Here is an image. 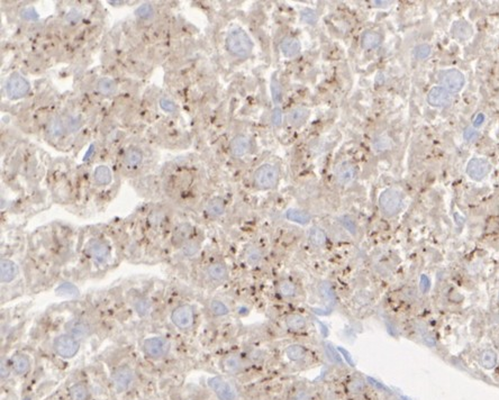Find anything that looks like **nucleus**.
Returning <instances> with one entry per match:
<instances>
[{
	"label": "nucleus",
	"instance_id": "nucleus-1",
	"mask_svg": "<svg viewBox=\"0 0 499 400\" xmlns=\"http://www.w3.org/2000/svg\"><path fill=\"white\" fill-rule=\"evenodd\" d=\"M226 45L230 52L240 58H245L252 52L253 44L248 35L243 29L236 28L233 29L228 34L226 39Z\"/></svg>",
	"mask_w": 499,
	"mask_h": 400
},
{
	"label": "nucleus",
	"instance_id": "nucleus-2",
	"mask_svg": "<svg viewBox=\"0 0 499 400\" xmlns=\"http://www.w3.org/2000/svg\"><path fill=\"white\" fill-rule=\"evenodd\" d=\"M379 205L385 215L394 216L403 206V197H401L400 192L395 190V189H387L380 194Z\"/></svg>",
	"mask_w": 499,
	"mask_h": 400
},
{
	"label": "nucleus",
	"instance_id": "nucleus-3",
	"mask_svg": "<svg viewBox=\"0 0 499 400\" xmlns=\"http://www.w3.org/2000/svg\"><path fill=\"white\" fill-rule=\"evenodd\" d=\"M54 351L63 358L73 357L79 351V342L69 334L60 335L53 342Z\"/></svg>",
	"mask_w": 499,
	"mask_h": 400
},
{
	"label": "nucleus",
	"instance_id": "nucleus-4",
	"mask_svg": "<svg viewBox=\"0 0 499 400\" xmlns=\"http://www.w3.org/2000/svg\"><path fill=\"white\" fill-rule=\"evenodd\" d=\"M212 390L220 400H235L236 390L231 382L221 377H214L208 380Z\"/></svg>",
	"mask_w": 499,
	"mask_h": 400
},
{
	"label": "nucleus",
	"instance_id": "nucleus-5",
	"mask_svg": "<svg viewBox=\"0 0 499 400\" xmlns=\"http://www.w3.org/2000/svg\"><path fill=\"white\" fill-rule=\"evenodd\" d=\"M278 180V172L276 168L270 166V164H264L260 167L256 174H254V182L257 186L261 189H269L272 188Z\"/></svg>",
	"mask_w": 499,
	"mask_h": 400
},
{
	"label": "nucleus",
	"instance_id": "nucleus-6",
	"mask_svg": "<svg viewBox=\"0 0 499 400\" xmlns=\"http://www.w3.org/2000/svg\"><path fill=\"white\" fill-rule=\"evenodd\" d=\"M440 81L444 86V88L450 92L460 91L465 86V76L459 70L455 69L445 70L441 72Z\"/></svg>",
	"mask_w": 499,
	"mask_h": 400
},
{
	"label": "nucleus",
	"instance_id": "nucleus-7",
	"mask_svg": "<svg viewBox=\"0 0 499 400\" xmlns=\"http://www.w3.org/2000/svg\"><path fill=\"white\" fill-rule=\"evenodd\" d=\"M193 317H195V312H193L192 307L189 305H182L172 311L171 319L177 327L181 330H187L192 325Z\"/></svg>",
	"mask_w": 499,
	"mask_h": 400
},
{
	"label": "nucleus",
	"instance_id": "nucleus-8",
	"mask_svg": "<svg viewBox=\"0 0 499 400\" xmlns=\"http://www.w3.org/2000/svg\"><path fill=\"white\" fill-rule=\"evenodd\" d=\"M144 352L152 358L163 357L169 351V343L162 337H151L144 342Z\"/></svg>",
	"mask_w": 499,
	"mask_h": 400
},
{
	"label": "nucleus",
	"instance_id": "nucleus-9",
	"mask_svg": "<svg viewBox=\"0 0 499 400\" xmlns=\"http://www.w3.org/2000/svg\"><path fill=\"white\" fill-rule=\"evenodd\" d=\"M7 94L12 98H20L29 90L28 81L17 73L13 74L7 81Z\"/></svg>",
	"mask_w": 499,
	"mask_h": 400
},
{
	"label": "nucleus",
	"instance_id": "nucleus-10",
	"mask_svg": "<svg viewBox=\"0 0 499 400\" xmlns=\"http://www.w3.org/2000/svg\"><path fill=\"white\" fill-rule=\"evenodd\" d=\"M491 170L490 163L483 160V158H472V160L468 163L467 167V173L469 174V177L473 180H482L483 178H486L488 176V173Z\"/></svg>",
	"mask_w": 499,
	"mask_h": 400
},
{
	"label": "nucleus",
	"instance_id": "nucleus-11",
	"mask_svg": "<svg viewBox=\"0 0 499 400\" xmlns=\"http://www.w3.org/2000/svg\"><path fill=\"white\" fill-rule=\"evenodd\" d=\"M134 381V373L129 367H121L114 374V384L117 391H125Z\"/></svg>",
	"mask_w": 499,
	"mask_h": 400
},
{
	"label": "nucleus",
	"instance_id": "nucleus-12",
	"mask_svg": "<svg viewBox=\"0 0 499 400\" xmlns=\"http://www.w3.org/2000/svg\"><path fill=\"white\" fill-rule=\"evenodd\" d=\"M429 104L434 107H443L449 105L452 101V95L444 87H434L427 96Z\"/></svg>",
	"mask_w": 499,
	"mask_h": 400
},
{
	"label": "nucleus",
	"instance_id": "nucleus-13",
	"mask_svg": "<svg viewBox=\"0 0 499 400\" xmlns=\"http://www.w3.org/2000/svg\"><path fill=\"white\" fill-rule=\"evenodd\" d=\"M65 331H67L70 336L74 337L75 340H80V338H85L90 335L91 328L84 321L71 319L70 322L67 323V325H65Z\"/></svg>",
	"mask_w": 499,
	"mask_h": 400
},
{
	"label": "nucleus",
	"instance_id": "nucleus-14",
	"mask_svg": "<svg viewBox=\"0 0 499 400\" xmlns=\"http://www.w3.org/2000/svg\"><path fill=\"white\" fill-rule=\"evenodd\" d=\"M89 253L96 263L105 264L109 258V249L101 241L94 239L89 244Z\"/></svg>",
	"mask_w": 499,
	"mask_h": 400
},
{
	"label": "nucleus",
	"instance_id": "nucleus-15",
	"mask_svg": "<svg viewBox=\"0 0 499 400\" xmlns=\"http://www.w3.org/2000/svg\"><path fill=\"white\" fill-rule=\"evenodd\" d=\"M355 178V169L350 163H343L336 171V180L341 186H349Z\"/></svg>",
	"mask_w": 499,
	"mask_h": 400
},
{
	"label": "nucleus",
	"instance_id": "nucleus-16",
	"mask_svg": "<svg viewBox=\"0 0 499 400\" xmlns=\"http://www.w3.org/2000/svg\"><path fill=\"white\" fill-rule=\"evenodd\" d=\"M451 32L453 37H455L459 41H465L472 36L473 30H472V26L469 23L465 22V20H458V22L453 24Z\"/></svg>",
	"mask_w": 499,
	"mask_h": 400
},
{
	"label": "nucleus",
	"instance_id": "nucleus-17",
	"mask_svg": "<svg viewBox=\"0 0 499 400\" xmlns=\"http://www.w3.org/2000/svg\"><path fill=\"white\" fill-rule=\"evenodd\" d=\"M280 49L286 58H294L300 52V43L295 37H286L280 44Z\"/></svg>",
	"mask_w": 499,
	"mask_h": 400
},
{
	"label": "nucleus",
	"instance_id": "nucleus-18",
	"mask_svg": "<svg viewBox=\"0 0 499 400\" xmlns=\"http://www.w3.org/2000/svg\"><path fill=\"white\" fill-rule=\"evenodd\" d=\"M16 274H17V268L13 261L3 260L2 266H0V276H2V282H4V284L12 282L15 279Z\"/></svg>",
	"mask_w": 499,
	"mask_h": 400
},
{
	"label": "nucleus",
	"instance_id": "nucleus-19",
	"mask_svg": "<svg viewBox=\"0 0 499 400\" xmlns=\"http://www.w3.org/2000/svg\"><path fill=\"white\" fill-rule=\"evenodd\" d=\"M231 150H232L233 154L235 156L245 155L250 150L248 138L245 136H243V135L236 136L231 143Z\"/></svg>",
	"mask_w": 499,
	"mask_h": 400
},
{
	"label": "nucleus",
	"instance_id": "nucleus-20",
	"mask_svg": "<svg viewBox=\"0 0 499 400\" xmlns=\"http://www.w3.org/2000/svg\"><path fill=\"white\" fill-rule=\"evenodd\" d=\"M222 366L224 371H226L228 373H237L242 370L243 368V362L241 360V357L235 354L227 355L223 358Z\"/></svg>",
	"mask_w": 499,
	"mask_h": 400
},
{
	"label": "nucleus",
	"instance_id": "nucleus-21",
	"mask_svg": "<svg viewBox=\"0 0 499 400\" xmlns=\"http://www.w3.org/2000/svg\"><path fill=\"white\" fill-rule=\"evenodd\" d=\"M207 274L210 279L215 282H223L227 279V268L223 263H214L208 266Z\"/></svg>",
	"mask_w": 499,
	"mask_h": 400
},
{
	"label": "nucleus",
	"instance_id": "nucleus-22",
	"mask_svg": "<svg viewBox=\"0 0 499 400\" xmlns=\"http://www.w3.org/2000/svg\"><path fill=\"white\" fill-rule=\"evenodd\" d=\"M12 368L13 370L19 376L27 373L30 368V360L27 355L25 354H16L12 358Z\"/></svg>",
	"mask_w": 499,
	"mask_h": 400
},
{
	"label": "nucleus",
	"instance_id": "nucleus-23",
	"mask_svg": "<svg viewBox=\"0 0 499 400\" xmlns=\"http://www.w3.org/2000/svg\"><path fill=\"white\" fill-rule=\"evenodd\" d=\"M142 160H143L142 152L135 147L129 148L124 155V163L129 169L137 168L141 164Z\"/></svg>",
	"mask_w": 499,
	"mask_h": 400
},
{
	"label": "nucleus",
	"instance_id": "nucleus-24",
	"mask_svg": "<svg viewBox=\"0 0 499 400\" xmlns=\"http://www.w3.org/2000/svg\"><path fill=\"white\" fill-rule=\"evenodd\" d=\"M287 327L292 331H302L307 325V321L304 316L299 314H290L284 319Z\"/></svg>",
	"mask_w": 499,
	"mask_h": 400
},
{
	"label": "nucleus",
	"instance_id": "nucleus-25",
	"mask_svg": "<svg viewBox=\"0 0 499 400\" xmlns=\"http://www.w3.org/2000/svg\"><path fill=\"white\" fill-rule=\"evenodd\" d=\"M307 118L308 110L306 108H303V107H298V108L293 109L288 116V121L293 126H300L306 122Z\"/></svg>",
	"mask_w": 499,
	"mask_h": 400
},
{
	"label": "nucleus",
	"instance_id": "nucleus-26",
	"mask_svg": "<svg viewBox=\"0 0 499 400\" xmlns=\"http://www.w3.org/2000/svg\"><path fill=\"white\" fill-rule=\"evenodd\" d=\"M94 180L99 186H106L111 181V172L108 167L99 166L94 172Z\"/></svg>",
	"mask_w": 499,
	"mask_h": 400
},
{
	"label": "nucleus",
	"instance_id": "nucleus-27",
	"mask_svg": "<svg viewBox=\"0 0 499 400\" xmlns=\"http://www.w3.org/2000/svg\"><path fill=\"white\" fill-rule=\"evenodd\" d=\"M497 360H498V357H497L496 352L491 350V348H487V350H483L481 352L480 364L485 369L490 370V369L495 368L496 364H497Z\"/></svg>",
	"mask_w": 499,
	"mask_h": 400
},
{
	"label": "nucleus",
	"instance_id": "nucleus-28",
	"mask_svg": "<svg viewBox=\"0 0 499 400\" xmlns=\"http://www.w3.org/2000/svg\"><path fill=\"white\" fill-rule=\"evenodd\" d=\"M381 43V36L380 34L376 32H365L362 36V45L363 48L366 50H372L378 48Z\"/></svg>",
	"mask_w": 499,
	"mask_h": 400
},
{
	"label": "nucleus",
	"instance_id": "nucleus-29",
	"mask_svg": "<svg viewBox=\"0 0 499 400\" xmlns=\"http://www.w3.org/2000/svg\"><path fill=\"white\" fill-rule=\"evenodd\" d=\"M306 354H307V352H306V350H305V347H303L302 345H299V344L289 345L286 348L287 357L289 358V360L295 361V362L302 361L303 358H305V356H306Z\"/></svg>",
	"mask_w": 499,
	"mask_h": 400
},
{
	"label": "nucleus",
	"instance_id": "nucleus-30",
	"mask_svg": "<svg viewBox=\"0 0 499 400\" xmlns=\"http://www.w3.org/2000/svg\"><path fill=\"white\" fill-rule=\"evenodd\" d=\"M309 241L315 248H323L326 244V234L319 227H313L309 232Z\"/></svg>",
	"mask_w": 499,
	"mask_h": 400
},
{
	"label": "nucleus",
	"instance_id": "nucleus-31",
	"mask_svg": "<svg viewBox=\"0 0 499 400\" xmlns=\"http://www.w3.org/2000/svg\"><path fill=\"white\" fill-rule=\"evenodd\" d=\"M191 233V226L188 224H182L179 227H177V229L173 233V243L179 245L182 244L189 237V235Z\"/></svg>",
	"mask_w": 499,
	"mask_h": 400
},
{
	"label": "nucleus",
	"instance_id": "nucleus-32",
	"mask_svg": "<svg viewBox=\"0 0 499 400\" xmlns=\"http://www.w3.org/2000/svg\"><path fill=\"white\" fill-rule=\"evenodd\" d=\"M225 212V204L221 198H214L207 205V213L213 217H218Z\"/></svg>",
	"mask_w": 499,
	"mask_h": 400
},
{
	"label": "nucleus",
	"instance_id": "nucleus-33",
	"mask_svg": "<svg viewBox=\"0 0 499 400\" xmlns=\"http://www.w3.org/2000/svg\"><path fill=\"white\" fill-rule=\"evenodd\" d=\"M133 306H134V309L136 310L137 314L141 315V316H145L151 309V304H150L149 299H146L145 297H142V296L135 297L134 300H133Z\"/></svg>",
	"mask_w": 499,
	"mask_h": 400
},
{
	"label": "nucleus",
	"instance_id": "nucleus-34",
	"mask_svg": "<svg viewBox=\"0 0 499 400\" xmlns=\"http://www.w3.org/2000/svg\"><path fill=\"white\" fill-rule=\"evenodd\" d=\"M279 294L286 297V298H290V297H295L297 295V288L295 286L294 282L289 280H282L280 282L278 286Z\"/></svg>",
	"mask_w": 499,
	"mask_h": 400
},
{
	"label": "nucleus",
	"instance_id": "nucleus-35",
	"mask_svg": "<svg viewBox=\"0 0 499 400\" xmlns=\"http://www.w3.org/2000/svg\"><path fill=\"white\" fill-rule=\"evenodd\" d=\"M286 216L289 220H292V222L302 225L307 224L310 220V216L308 214L302 212V210H296V209H289L286 214Z\"/></svg>",
	"mask_w": 499,
	"mask_h": 400
},
{
	"label": "nucleus",
	"instance_id": "nucleus-36",
	"mask_svg": "<svg viewBox=\"0 0 499 400\" xmlns=\"http://www.w3.org/2000/svg\"><path fill=\"white\" fill-rule=\"evenodd\" d=\"M97 88H98V91L101 95L110 96L114 95L116 92L117 86L115 82L110 79H100L98 85H97Z\"/></svg>",
	"mask_w": 499,
	"mask_h": 400
},
{
	"label": "nucleus",
	"instance_id": "nucleus-37",
	"mask_svg": "<svg viewBox=\"0 0 499 400\" xmlns=\"http://www.w3.org/2000/svg\"><path fill=\"white\" fill-rule=\"evenodd\" d=\"M70 392L73 400H87V398H88V389L82 383L74 384L70 389Z\"/></svg>",
	"mask_w": 499,
	"mask_h": 400
},
{
	"label": "nucleus",
	"instance_id": "nucleus-38",
	"mask_svg": "<svg viewBox=\"0 0 499 400\" xmlns=\"http://www.w3.org/2000/svg\"><path fill=\"white\" fill-rule=\"evenodd\" d=\"M64 126L60 118H54L49 125V134L52 137H59L63 134Z\"/></svg>",
	"mask_w": 499,
	"mask_h": 400
},
{
	"label": "nucleus",
	"instance_id": "nucleus-39",
	"mask_svg": "<svg viewBox=\"0 0 499 400\" xmlns=\"http://www.w3.org/2000/svg\"><path fill=\"white\" fill-rule=\"evenodd\" d=\"M245 259H246V262L250 264V265H256L258 264L260 261H261L262 259V253H261V251H260L259 249L257 248H251V249H248L246 251V254H245Z\"/></svg>",
	"mask_w": 499,
	"mask_h": 400
},
{
	"label": "nucleus",
	"instance_id": "nucleus-40",
	"mask_svg": "<svg viewBox=\"0 0 499 400\" xmlns=\"http://www.w3.org/2000/svg\"><path fill=\"white\" fill-rule=\"evenodd\" d=\"M210 308H211V311L213 312V314L216 315V316L227 315L228 311H230L227 308V306L220 300H213L210 305Z\"/></svg>",
	"mask_w": 499,
	"mask_h": 400
},
{
	"label": "nucleus",
	"instance_id": "nucleus-41",
	"mask_svg": "<svg viewBox=\"0 0 499 400\" xmlns=\"http://www.w3.org/2000/svg\"><path fill=\"white\" fill-rule=\"evenodd\" d=\"M137 17L141 19H149L154 15V9L152 7V5L150 4H144L142 5L141 7L137 8L136 10Z\"/></svg>",
	"mask_w": 499,
	"mask_h": 400
},
{
	"label": "nucleus",
	"instance_id": "nucleus-42",
	"mask_svg": "<svg viewBox=\"0 0 499 400\" xmlns=\"http://www.w3.org/2000/svg\"><path fill=\"white\" fill-rule=\"evenodd\" d=\"M414 54H415L416 58L420 59V60H424L426 58H429L430 54H431V46L427 45V44L419 45L415 49Z\"/></svg>",
	"mask_w": 499,
	"mask_h": 400
},
{
	"label": "nucleus",
	"instance_id": "nucleus-43",
	"mask_svg": "<svg viewBox=\"0 0 499 400\" xmlns=\"http://www.w3.org/2000/svg\"><path fill=\"white\" fill-rule=\"evenodd\" d=\"M349 390L352 393H360L364 390V381L362 379L356 378L349 384Z\"/></svg>",
	"mask_w": 499,
	"mask_h": 400
},
{
	"label": "nucleus",
	"instance_id": "nucleus-44",
	"mask_svg": "<svg viewBox=\"0 0 499 400\" xmlns=\"http://www.w3.org/2000/svg\"><path fill=\"white\" fill-rule=\"evenodd\" d=\"M198 251H199V244L197 242H188L187 244L183 245L182 252L187 256H193L196 255Z\"/></svg>",
	"mask_w": 499,
	"mask_h": 400
},
{
	"label": "nucleus",
	"instance_id": "nucleus-45",
	"mask_svg": "<svg viewBox=\"0 0 499 400\" xmlns=\"http://www.w3.org/2000/svg\"><path fill=\"white\" fill-rule=\"evenodd\" d=\"M81 18V14L79 13V10L77 9H71L68 13L67 16H65V23L69 25L77 24Z\"/></svg>",
	"mask_w": 499,
	"mask_h": 400
},
{
	"label": "nucleus",
	"instance_id": "nucleus-46",
	"mask_svg": "<svg viewBox=\"0 0 499 400\" xmlns=\"http://www.w3.org/2000/svg\"><path fill=\"white\" fill-rule=\"evenodd\" d=\"M341 223L343 224V226L345 227V229H348L350 233H352V234H355L356 233L355 223L353 222V219L351 218V217H349V216L341 217Z\"/></svg>",
	"mask_w": 499,
	"mask_h": 400
},
{
	"label": "nucleus",
	"instance_id": "nucleus-47",
	"mask_svg": "<svg viewBox=\"0 0 499 400\" xmlns=\"http://www.w3.org/2000/svg\"><path fill=\"white\" fill-rule=\"evenodd\" d=\"M160 105H161L162 109L165 110V111H169V112H173V111H176V109H177L175 102L171 101L170 99H167V98L161 99Z\"/></svg>",
	"mask_w": 499,
	"mask_h": 400
},
{
	"label": "nucleus",
	"instance_id": "nucleus-48",
	"mask_svg": "<svg viewBox=\"0 0 499 400\" xmlns=\"http://www.w3.org/2000/svg\"><path fill=\"white\" fill-rule=\"evenodd\" d=\"M463 136H465V138L468 142H472V141L477 140V137L479 136V133H478L476 130H473L472 127H468L467 130L465 131V134H463Z\"/></svg>",
	"mask_w": 499,
	"mask_h": 400
},
{
	"label": "nucleus",
	"instance_id": "nucleus-49",
	"mask_svg": "<svg viewBox=\"0 0 499 400\" xmlns=\"http://www.w3.org/2000/svg\"><path fill=\"white\" fill-rule=\"evenodd\" d=\"M271 119H272V124L274 126H279L280 124H281V122H282V114H281V110H280L279 108H276L273 110L272 112V116H271Z\"/></svg>",
	"mask_w": 499,
	"mask_h": 400
},
{
	"label": "nucleus",
	"instance_id": "nucleus-50",
	"mask_svg": "<svg viewBox=\"0 0 499 400\" xmlns=\"http://www.w3.org/2000/svg\"><path fill=\"white\" fill-rule=\"evenodd\" d=\"M272 95H273V99L274 101H279L280 98H281V89H280V87H279V84H277V81L276 80H272Z\"/></svg>",
	"mask_w": 499,
	"mask_h": 400
},
{
	"label": "nucleus",
	"instance_id": "nucleus-51",
	"mask_svg": "<svg viewBox=\"0 0 499 400\" xmlns=\"http://www.w3.org/2000/svg\"><path fill=\"white\" fill-rule=\"evenodd\" d=\"M58 292H60V294H68V295L75 294V288L74 286H72L71 284H64L58 289Z\"/></svg>",
	"mask_w": 499,
	"mask_h": 400
},
{
	"label": "nucleus",
	"instance_id": "nucleus-52",
	"mask_svg": "<svg viewBox=\"0 0 499 400\" xmlns=\"http://www.w3.org/2000/svg\"><path fill=\"white\" fill-rule=\"evenodd\" d=\"M293 400H312V398L307 390H298L294 394Z\"/></svg>",
	"mask_w": 499,
	"mask_h": 400
},
{
	"label": "nucleus",
	"instance_id": "nucleus-53",
	"mask_svg": "<svg viewBox=\"0 0 499 400\" xmlns=\"http://www.w3.org/2000/svg\"><path fill=\"white\" fill-rule=\"evenodd\" d=\"M303 17H304V19H306L307 22H309L310 24H313L315 20H316V15H315V13L312 12V10H305V12L303 13Z\"/></svg>",
	"mask_w": 499,
	"mask_h": 400
},
{
	"label": "nucleus",
	"instance_id": "nucleus-54",
	"mask_svg": "<svg viewBox=\"0 0 499 400\" xmlns=\"http://www.w3.org/2000/svg\"><path fill=\"white\" fill-rule=\"evenodd\" d=\"M9 376V369L7 363H2V378L5 379Z\"/></svg>",
	"mask_w": 499,
	"mask_h": 400
},
{
	"label": "nucleus",
	"instance_id": "nucleus-55",
	"mask_svg": "<svg viewBox=\"0 0 499 400\" xmlns=\"http://www.w3.org/2000/svg\"><path fill=\"white\" fill-rule=\"evenodd\" d=\"M483 119H485V116H483L482 114H479V115H478V116H477V118H476V121H475V126H479V125H481V124H482V122H483Z\"/></svg>",
	"mask_w": 499,
	"mask_h": 400
}]
</instances>
